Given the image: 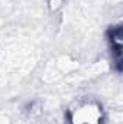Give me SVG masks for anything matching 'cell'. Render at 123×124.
Returning a JSON list of instances; mask_svg holds the SVG:
<instances>
[{
    "label": "cell",
    "instance_id": "obj_2",
    "mask_svg": "<svg viewBox=\"0 0 123 124\" xmlns=\"http://www.w3.org/2000/svg\"><path fill=\"white\" fill-rule=\"evenodd\" d=\"M65 0H48V7L51 12H58L60 9H62Z\"/></svg>",
    "mask_w": 123,
    "mask_h": 124
},
{
    "label": "cell",
    "instance_id": "obj_1",
    "mask_svg": "<svg viewBox=\"0 0 123 124\" xmlns=\"http://www.w3.org/2000/svg\"><path fill=\"white\" fill-rule=\"evenodd\" d=\"M104 108L94 98L78 100L67 113V124H104Z\"/></svg>",
    "mask_w": 123,
    "mask_h": 124
}]
</instances>
